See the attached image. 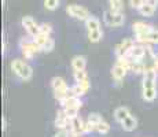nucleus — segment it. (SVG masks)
I'll return each instance as SVG.
<instances>
[{"label":"nucleus","instance_id":"13","mask_svg":"<svg viewBox=\"0 0 158 137\" xmlns=\"http://www.w3.org/2000/svg\"><path fill=\"white\" fill-rule=\"evenodd\" d=\"M127 70L124 66H121V65H118V63H115L114 65V67L111 69V75H113V78L115 81H121L124 77H125V74H127Z\"/></svg>","mask_w":158,"mask_h":137},{"label":"nucleus","instance_id":"37","mask_svg":"<svg viewBox=\"0 0 158 137\" xmlns=\"http://www.w3.org/2000/svg\"><path fill=\"white\" fill-rule=\"evenodd\" d=\"M154 66H156V70H158V55L154 56Z\"/></svg>","mask_w":158,"mask_h":137},{"label":"nucleus","instance_id":"30","mask_svg":"<svg viewBox=\"0 0 158 137\" xmlns=\"http://www.w3.org/2000/svg\"><path fill=\"white\" fill-rule=\"evenodd\" d=\"M70 89H72V92H73V93H74V96H77V97L83 96V95H84V93H85V92H87V91H85V89H84V88H83V87H81V85H78V84H76V85H74V87H72V88H70Z\"/></svg>","mask_w":158,"mask_h":137},{"label":"nucleus","instance_id":"26","mask_svg":"<svg viewBox=\"0 0 158 137\" xmlns=\"http://www.w3.org/2000/svg\"><path fill=\"white\" fill-rule=\"evenodd\" d=\"M109 130H110V125L105 122V121H102L101 123L96 125V132L101 133V135H106V133H109Z\"/></svg>","mask_w":158,"mask_h":137},{"label":"nucleus","instance_id":"10","mask_svg":"<svg viewBox=\"0 0 158 137\" xmlns=\"http://www.w3.org/2000/svg\"><path fill=\"white\" fill-rule=\"evenodd\" d=\"M144 55H146V48L142 47V45H135L128 54V58L131 60H140L143 59Z\"/></svg>","mask_w":158,"mask_h":137},{"label":"nucleus","instance_id":"24","mask_svg":"<svg viewBox=\"0 0 158 137\" xmlns=\"http://www.w3.org/2000/svg\"><path fill=\"white\" fill-rule=\"evenodd\" d=\"M74 80L77 84H80V82H85L88 81V74L84 70H78V71H74Z\"/></svg>","mask_w":158,"mask_h":137},{"label":"nucleus","instance_id":"35","mask_svg":"<svg viewBox=\"0 0 158 137\" xmlns=\"http://www.w3.org/2000/svg\"><path fill=\"white\" fill-rule=\"evenodd\" d=\"M144 3H148V4L154 6V7H157L158 6V0H144Z\"/></svg>","mask_w":158,"mask_h":137},{"label":"nucleus","instance_id":"16","mask_svg":"<svg viewBox=\"0 0 158 137\" xmlns=\"http://www.w3.org/2000/svg\"><path fill=\"white\" fill-rule=\"evenodd\" d=\"M51 87H52L54 91H68L69 89L62 77H54L51 80Z\"/></svg>","mask_w":158,"mask_h":137},{"label":"nucleus","instance_id":"34","mask_svg":"<svg viewBox=\"0 0 158 137\" xmlns=\"http://www.w3.org/2000/svg\"><path fill=\"white\" fill-rule=\"evenodd\" d=\"M157 80H150V78H143V89L144 88H156Z\"/></svg>","mask_w":158,"mask_h":137},{"label":"nucleus","instance_id":"1","mask_svg":"<svg viewBox=\"0 0 158 137\" xmlns=\"http://www.w3.org/2000/svg\"><path fill=\"white\" fill-rule=\"evenodd\" d=\"M11 69H13V71L21 78V80L28 81V80L32 78L33 70H32V67H30L28 63H25L23 60H21V59L13 60V62H11Z\"/></svg>","mask_w":158,"mask_h":137},{"label":"nucleus","instance_id":"12","mask_svg":"<svg viewBox=\"0 0 158 137\" xmlns=\"http://www.w3.org/2000/svg\"><path fill=\"white\" fill-rule=\"evenodd\" d=\"M121 125H123V129L125 130V132H132V130H135L136 126H138V119H136L133 115H128V117L121 122Z\"/></svg>","mask_w":158,"mask_h":137},{"label":"nucleus","instance_id":"21","mask_svg":"<svg viewBox=\"0 0 158 137\" xmlns=\"http://www.w3.org/2000/svg\"><path fill=\"white\" fill-rule=\"evenodd\" d=\"M157 97V89L156 88H144L143 89V99L146 102H153Z\"/></svg>","mask_w":158,"mask_h":137},{"label":"nucleus","instance_id":"17","mask_svg":"<svg viewBox=\"0 0 158 137\" xmlns=\"http://www.w3.org/2000/svg\"><path fill=\"white\" fill-rule=\"evenodd\" d=\"M85 27L88 29V32H91V30H96V29H101V22H99V19L96 17L89 15V17H88V19L85 21Z\"/></svg>","mask_w":158,"mask_h":137},{"label":"nucleus","instance_id":"8","mask_svg":"<svg viewBox=\"0 0 158 137\" xmlns=\"http://www.w3.org/2000/svg\"><path fill=\"white\" fill-rule=\"evenodd\" d=\"M70 125V118L66 115V112L63 110H59L56 112V118H55V126L58 129H66Z\"/></svg>","mask_w":158,"mask_h":137},{"label":"nucleus","instance_id":"23","mask_svg":"<svg viewBox=\"0 0 158 137\" xmlns=\"http://www.w3.org/2000/svg\"><path fill=\"white\" fill-rule=\"evenodd\" d=\"M131 70L136 74H140V73H144V66L140 63V60H132V65H131Z\"/></svg>","mask_w":158,"mask_h":137},{"label":"nucleus","instance_id":"36","mask_svg":"<svg viewBox=\"0 0 158 137\" xmlns=\"http://www.w3.org/2000/svg\"><path fill=\"white\" fill-rule=\"evenodd\" d=\"M6 125H7V119L3 117V118H2V129H3V130H6V127H7Z\"/></svg>","mask_w":158,"mask_h":137},{"label":"nucleus","instance_id":"2","mask_svg":"<svg viewBox=\"0 0 158 137\" xmlns=\"http://www.w3.org/2000/svg\"><path fill=\"white\" fill-rule=\"evenodd\" d=\"M103 21H105V23L107 26L118 27V26L124 25V22H125V17H124L123 13L114 14V13H111V11L109 10V11H105V14H103Z\"/></svg>","mask_w":158,"mask_h":137},{"label":"nucleus","instance_id":"18","mask_svg":"<svg viewBox=\"0 0 158 137\" xmlns=\"http://www.w3.org/2000/svg\"><path fill=\"white\" fill-rule=\"evenodd\" d=\"M109 8H110V11L114 14L123 13V8H124L123 0H109Z\"/></svg>","mask_w":158,"mask_h":137},{"label":"nucleus","instance_id":"9","mask_svg":"<svg viewBox=\"0 0 158 137\" xmlns=\"http://www.w3.org/2000/svg\"><path fill=\"white\" fill-rule=\"evenodd\" d=\"M70 125H72V130L76 133V135H84L85 133V122H84L83 119H81L80 117H76L70 119Z\"/></svg>","mask_w":158,"mask_h":137},{"label":"nucleus","instance_id":"32","mask_svg":"<svg viewBox=\"0 0 158 137\" xmlns=\"http://www.w3.org/2000/svg\"><path fill=\"white\" fill-rule=\"evenodd\" d=\"M51 32H52V27H51L50 23H41V25H40V33L50 36Z\"/></svg>","mask_w":158,"mask_h":137},{"label":"nucleus","instance_id":"20","mask_svg":"<svg viewBox=\"0 0 158 137\" xmlns=\"http://www.w3.org/2000/svg\"><path fill=\"white\" fill-rule=\"evenodd\" d=\"M156 8L157 7H154V6H151V4H148V3H144L143 6H142L140 8H139V13H140L143 17H153L154 13H156Z\"/></svg>","mask_w":158,"mask_h":137},{"label":"nucleus","instance_id":"15","mask_svg":"<svg viewBox=\"0 0 158 137\" xmlns=\"http://www.w3.org/2000/svg\"><path fill=\"white\" fill-rule=\"evenodd\" d=\"M60 104H62V107H76V108H80L83 103H81L80 97L74 96V97H66L65 100H62V102H60Z\"/></svg>","mask_w":158,"mask_h":137},{"label":"nucleus","instance_id":"31","mask_svg":"<svg viewBox=\"0 0 158 137\" xmlns=\"http://www.w3.org/2000/svg\"><path fill=\"white\" fill-rule=\"evenodd\" d=\"M54 47H55V42H54L52 38L48 37V40L45 41V44L43 45V48H41V50L45 51V52H51V51L54 50Z\"/></svg>","mask_w":158,"mask_h":137},{"label":"nucleus","instance_id":"27","mask_svg":"<svg viewBox=\"0 0 158 137\" xmlns=\"http://www.w3.org/2000/svg\"><path fill=\"white\" fill-rule=\"evenodd\" d=\"M48 37H50V36L43 34V33H39V34L36 36V37L33 38V40H35V42L39 45V47H40V48H43V45L45 44V41L48 40Z\"/></svg>","mask_w":158,"mask_h":137},{"label":"nucleus","instance_id":"14","mask_svg":"<svg viewBox=\"0 0 158 137\" xmlns=\"http://www.w3.org/2000/svg\"><path fill=\"white\" fill-rule=\"evenodd\" d=\"M87 65V59L85 56H81V55H77L72 59V67L74 71H78V70H84Z\"/></svg>","mask_w":158,"mask_h":137},{"label":"nucleus","instance_id":"5","mask_svg":"<svg viewBox=\"0 0 158 137\" xmlns=\"http://www.w3.org/2000/svg\"><path fill=\"white\" fill-rule=\"evenodd\" d=\"M22 26L26 29L28 34L32 38H35L36 36L40 33V25H37V23H36V21L33 19L32 17H29V15H26V17L22 18Z\"/></svg>","mask_w":158,"mask_h":137},{"label":"nucleus","instance_id":"6","mask_svg":"<svg viewBox=\"0 0 158 137\" xmlns=\"http://www.w3.org/2000/svg\"><path fill=\"white\" fill-rule=\"evenodd\" d=\"M133 47H135V41L132 38H125L124 41H121V44H118L115 47V55H117V58L128 56V54Z\"/></svg>","mask_w":158,"mask_h":137},{"label":"nucleus","instance_id":"28","mask_svg":"<svg viewBox=\"0 0 158 137\" xmlns=\"http://www.w3.org/2000/svg\"><path fill=\"white\" fill-rule=\"evenodd\" d=\"M59 6V0H44V7L50 11H54Z\"/></svg>","mask_w":158,"mask_h":137},{"label":"nucleus","instance_id":"7","mask_svg":"<svg viewBox=\"0 0 158 137\" xmlns=\"http://www.w3.org/2000/svg\"><path fill=\"white\" fill-rule=\"evenodd\" d=\"M136 41L146 44H158V30L153 29L146 34H136Z\"/></svg>","mask_w":158,"mask_h":137},{"label":"nucleus","instance_id":"29","mask_svg":"<svg viewBox=\"0 0 158 137\" xmlns=\"http://www.w3.org/2000/svg\"><path fill=\"white\" fill-rule=\"evenodd\" d=\"M78 110L80 108H76V107H63V111L66 112V115H68L70 119L73 118H76L78 115Z\"/></svg>","mask_w":158,"mask_h":137},{"label":"nucleus","instance_id":"22","mask_svg":"<svg viewBox=\"0 0 158 137\" xmlns=\"http://www.w3.org/2000/svg\"><path fill=\"white\" fill-rule=\"evenodd\" d=\"M102 37H103V32L101 29H96V30H91V32H88V40H89L91 42H98Z\"/></svg>","mask_w":158,"mask_h":137},{"label":"nucleus","instance_id":"25","mask_svg":"<svg viewBox=\"0 0 158 137\" xmlns=\"http://www.w3.org/2000/svg\"><path fill=\"white\" fill-rule=\"evenodd\" d=\"M88 121H89L91 123H94L96 126L98 123H101L102 121H103V118H102V115L101 114H98V112H91L89 115H88Z\"/></svg>","mask_w":158,"mask_h":137},{"label":"nucleus","instance_id":"19","mask_svg":"<svg viewBox=\"0 0 158 137\" xmlns=\"http://www.w3.org/2000/svg\"><path fill=\"white\" fill-rule=\"evenodd\" d=\"M128 115H131V114H129V110L127 107H118L114 111V118H115V121H117V122H123V121L125 119Z\"/></svg>","mask_w":158,"mask_h":137},{"label":"nucleus","instance_id":"4","mask_svg":"<svg viewBox=\"0 0 158 137\" xmlns=\"http://www.w3.org/2000/svg\"><path fill=\"white\" fill-rule=\"evenodd\" d=\"M66 13L70 15V17L76 18V19H80V21H87L88 17H89V13H88L87 8L78 4H69L66 7Z\"/></svg>","mask_w":158,"mask_h":137},{"label":"nucleus","instance_id":"33","mask_svg":"<svg viewBox=\"0 0 158 137\" xmlns=\"http://www.w3.org/2000/svg\"><path fill=\"white\" fill-rule=\"evenodd\" d=\"M129 4H131V7H132V8L139 10V8L144 4V0H129Z\"/></svg>","mask_w":158,"mask_h":137},{"label":"nucleus","instance_id":"11","mask_svg":"<svg viewBox=\"0 0 158 137\" xmlns=\"http://www.w3.org/2000/svg\"><path fill=\"white\" fill-rule=\"evenodd\" d=\"M154 27L148 23H144V22H135L132 25V30L135 32V34H146V33L151 32Z\"/></svg>","mask_w":158,"mask_h":137},{"label":"nucleus","instance_id":"3","mask_svg":"<svg viewBox=\"0 0 158 137\" xmlns=\"http://www.w3.org/2000/svg\"><path fill=\"white\" fill-rule=\"evenodd\" d=\"M19 47H21V51H22L23 56H25V59H32L33 55L37 52V51L41 50L35 42V40L29 41V40H25V38H22V40L19 41Z\"/></svg>","mask_w":158,"mask_h":137}]
</instances>
